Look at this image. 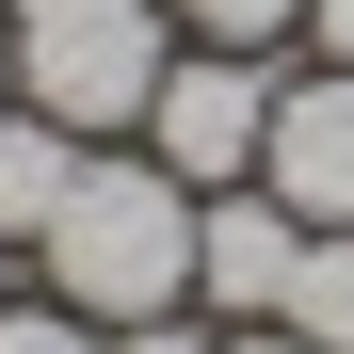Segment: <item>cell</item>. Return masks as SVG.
<instances>
[{
	"instance_id": "52a82bcc",
	"label": "cell",
	"mask_w": 354,
	"mask_h": 354,
	"mask_svg": "<svg viewBox=\"0 0 354 354\" xmlns=\"http://www.w3.org/2000/svg\"><path fill=\"white\" fill-rule=\"evenodd\" d=\"M290 338L354 354V225H306V274H290Z\"/></svg>"
},
{
	"instance_id": "5b68a950",
	"label": "cell",
	"mask_w": 354,
	"mask_h": 354,
	"mask_svg": "<svg viewBox=\"0 0 354 354\" xmlns=\"http://www.w3.org/2000/svg\"><path fill=\"white\" fill-rule=\"evenodd\" d=\"M290 274H306V225H290L258 177L194 209V306L209 322H290Z\"/></svg>"
},
{
	"instance_id": "4fadbf2b",
	"label": "cell",
	"mask_w": 354,
	"mask_h": 354,
	"mask_svg": "<svg viewBox=\"0 0 354 354\" xmlns=\"http://www.w3.org/2000/svg\"><path fill=\"white\" fill-rule=\"evenodd\" d=\"M0 113H17V65H0Z\"/></svg>"
},
{
	"instance_id": "30bf717a",
	"label": "cell",
	"mask_w": 354,
	"mask_h": 354,
	"mask_svg": "<svg viewBox=\"0 0 354 354\" xmlns=\"http://www.w3.org/2000/svg\"><path fill=\"white\" fill-rule=\"evenodd\" d=\"M97 354H225V322H209V306H161V322H113Z\"/></svg>"
},
{
	"instance_id": "ba28073f",
	"label": "cell",
	"mask_w": 354,
	"mask_h": 354,
	"mask_svg": "<svg viewBox=\"0 0 354 354\" xmlns=\"http://www.w3.org/2000/svg\"><path fill=\"white\" fill-rule=\"evenodd\" d=\"M177 32L194 48H274V32H306V0H177Z\"/></svg>"
},
{
	"instance_id": "7c38bea8",
	"label": "cell",
	"mask_w": 354,
	"mask_h": 354,
	"mask_svg": "<svg viewBox=\"0 0 354 354\" xmlns=\"http://www.w3.org/2000/svg\"><path fill=\"white\" fill-rule=\"evenodd\" d=\"M225 354H322V338H290V322H225Z\"/></svg>"
},
{
	"instance_id": "9c48e42d",
	"label": "cell",
	"mask_w": 354,
	"mask_h": 354,
	"mask_svg": "<svg viewBox=\"0 0 354 354\" xmlns=\"http://www.w3.org/2000/svg\"><path fill=\"white\" fill-rule=\"evenodd\" d=\"M0 354H97V322L65 290H0Z\"/></svg>"
},
{
	"instance_id": "3957f363",
	"label": "cell",
	"mask_w": 354,
	"mask_h": 354,
	"mask_svg": "<svg viewBox=\"0 0 354 354\" xmlns=\"http://www.w3.org/2000/svg\"><path fill=\"white\" fill-rule=\"evenodd\" d=\"M258 145H274V48H177L145 97V161L194 177V194H242Z\"/></svg>"
},
{
	"instance_id": "8fae6325",
	"label": "cell",
	"mask_w": 354,
	"mask_h": 354,
	"mask_svg": "<svg viewBox=\"0 0 354 354\" xmlns=\"http://www.w3.org/2000/svg\"><path fill=\"white\" fill-rule=\"evenodd\" d=\"M306 48H322V65H354V0H306Z\"/></svg>"
},
{
	"instance_id": "6da1fadb",
	"label": "cell",
	"mask_w": 354,
	"mask_h": 354,
	"mask_svg": "<svg viewBox=\"0 0 354 354\" xmlns=\"http://www.w3.org/2000/svg\"><path fill=\"white\" fill-rule=\"evenodd\" d=\"M194 177H161V161H81V194L48 209V290L113 338V322H161V306H194Z\"/></svg>"
},
{
	"instance_id": "8992f818",
	"label": "cell",
	"mask_w": 354,
	"mask_h": 354,
	"mask_svg": "<svg viewBox=\"0 0 354 354\" xmlns=\"http://www.w3.org/2000/svg\"><path fill=\"white\" fill-rule=\"evenodd\" d=\"M81 161H97V145L65 129V113H32V97L0 113V242H48V209L81 194Z\"/></svg>"
},
{
	"instance_id": "277c9868",
	"label": "cell",
	"mask_w": 354,
	"mask_h": 354,
	"mask_svg": "<svg viewBox=\"0 0 354 354\" xmlns=\"http://www.w3.org/2000/svg\"><path fill=\"white\" fill-rule=\"evenodd\" d=\"M258 194H274L290 225H354V65H306V81H274Z\"/></svg>"
},
{
	"instance_id": "7a4b0ae2",
	"label": "cell",
	"mask_w": 354,
	"mask_h": 354,
	"mask_svg": "<svg viewBox=\"0 0 354 354\" xmlns=\"http://www.w3.org/2000/svg\"><path fill=\"white\" fill-rule=\"evenodd\" d=\"M0 65H17L32 113H65V129H145V97H161V0H32L17 32H0Z\"/></svg>"
}]
</instances>
